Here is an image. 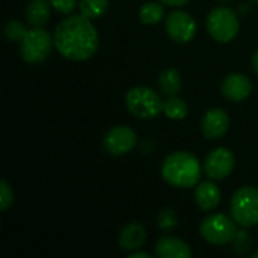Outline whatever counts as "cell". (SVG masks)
<instances>
[{
    "instance_id": "ac0fdd59",
    "label": "cell",
    "mask_w": 258,
    "mask_h": 258,
    "mask_svg": "<svg viewBox=\"0 0 258 258\" xmlns=\"http://www.w3.org/2000/svg\"><path fill=\"white\" fill-rule=\"evenodd\" d=\"M165 17V8H163V3H154V2H148L145 5L141 6L139 9V20L144 23V24H156L159 23L162 18Z\"/></svg>"
},
{
    "instance_id": "3957f363",
    "label": "cell",
    "mask_w": 258,
    "mask_h": 258,
    "mask_svg": "<svg viewBox=\"0 0 258 258\" xmlns=\"http://www.w3.org/2000/svg\"><path fill=\"white\" fill-rule=\"evenodd\" d=\"M160 95L148 86H135L125 95V106L128 112L141 119L156 118L163 112Z\"/></svg>"
},
{
    "instance_id": "4dcf8cb0",
    "label": "cell",
    "mask_w": 258,
    "mask_h": 258,
    "mask_svg": "<svg viewBox=\"0 0 258 258\" xmlns=\"http://www.w3.org/2000/svg\"><path fill=\"white\" fill-rule=\"evenodd\" d=\"M254 2H258V0H254Z\"/></svg>"
},
{
    "instance_id": "6da1fadb",
    "label": "cell",
    "mask_w": 258,
    "mask_h": 258,
    "mask_svg": "<svg viewBox=\"0 0 258 258\" xmlns=\"http://www.w3.org/2000/svg\"><path fill=\"white\" fill-rule=\"evenodd\" d=\"M56 50L70 60H86L98 48V32L85 15H71L62 20L53 35Z\"/></svg>"
},
{
    "instance_id": "5bb4252c",
    "label": "cell",
    "mask_w": 258,
    "mask_h": 258,
    "mask_svg": "<svg viewBox=\"0 0 258 258\" xmlns=\"http://www.w3.org/2000/svg\"><path fill=\"white\" fill-rule=\"evenodd\" d=\"M145 239H147L145 228L138 222H130L121 230L118 242H119V246L122 251L133 252L144 245Z\"/></svg>"
},
{
    "instance_id": "ffe728a7",
    "label": "cell",
    "mask_w": 258,
    "mask_h": 258,
    "mask_svg": "<svg viewBox=\"0 0 258 258\" xmlns=\"http://www.w3.org/2000/svg\"><path fill=\"white\" fill-rule=\"evenodd\" d=\"M187 104L178 98V97H168V100L163 103V113L171 119H183L187 116Z\"/></svg>"
},
{
    "instance_id": "9c48e42d",
    "label": "cell",
    "mask_w": 258,
    "mask_h": 258,
    "mask_svg": "<svg viewBox=\"0 0 258 258\" xmlns=\"http://www.w3.org/2000/svg\"><path fill=\"white\" fill-rule=\"evenodd\" d=\"M234 154L228 148H216L213 150L204 162V172L212 180H224L234 169Z\"/></svg>"
},
{
    "instance_id": "4316f807",
    "label": "cell",
    "mask_w": 258,
    "mask_h": 258,
    "mask_svg": "<svg viewBox=\"0 0 258 258\" xmlns=\"http://www.w3.org/2000/svg\"><path fill=\"white\" fill-rule=\"evenodd\" d=\"M153 255L151 254H148V252H132L130 254V258H151Z\"/></svg>"
},
{
    "instance_id": "cb8c5ba5",
    "label": "cell",
    "mask_w": 258,
    "mask_h": 258,
    "mask_svg": "<svg viewBox=\"0 0 258 258\" xmlns=\"http://www.w3.org/2000/svg\"><path fill=\"white\" fill-rule=\"evenodd\" d=\"M234 243H236V249L239 252H246L252 246V237L246 230H242V231H237V234L234 237Z\"/></svg>"
},
{
    "instance_id": "4fadbf2b",
    "label": "cell",
    "mask_w": 258,
    "mask_h": 258,
    "mask_svg": "<svg viewBox=\"0 0 258 258\" xmlns=\"http://www.w3.org/2000/svg\"><path fill=\"white\" fill-rule=\"evenodd\" d=\"M156 254L160 258H190L192 251L190 246L174 236H163L162 239L157 240L156 246Z\"/></svg>"
},
{
    "instance_id": "7c38bea8",
    "label": "cell",
    "mask_w": 258,
    "mask_h": 258,
    "mask_svg": "<svg viewBox=\"0 0 258 258\" xmlns=\"http://www.w3.org/2000/svg\"><path fill=\"white\" fill-rule=\"evenodd\" d=\"M221 89H222V94L227 100L234 101V103H240L251 95L252 83L246 76L234 73V74H228L224 79Z\"/></svg>"
},
{
    "instance_id": "f1b7e54d",
    "label": "cell",
    "mask_w": 258,
    "mask_h": 258,
    "mask_svg": "<svg viewBox=\"0 0 258 258\" xmlns=\"http://www.w3.org/2000/svg\"><path fill=\"white\" fill-rule=\"evenodd\" d=\"M254 258H258V251H255V252H254Z\"/></svg>"
},
{
    "instance_id": "8992f818",
    "label": "cell",
    "mask_w": 258,
    "mask_h": 258,
    "mask_svg": "<svg viewBox=\"0 0 258 258\" xmlns=\"http://www.w3.org/2000/svg\"><path fill=\"white\" fill-rule=\"evenodd\" d=\"M200 234L201 237L216 246L227 245L234 240L237 234L236 221L230 219L224 213H215L207 216L201 225H200Z\"/></svg>"
},
{
    "instance_id": "277c9868",
    "label": "cell",
    "mask_w": 258,
    "mask_h": 258,
    "mask_svg": "<svg viewBox=\"0 0 258 258\" xmlns=\"http://www.w3.org/2000/svg\"><path fill=\"white\" fill-rule=\"evenodd\" d=\"M206 26L210 36L215 41L227 44L237 36L240 29V21H239V15L231 8L219 6L215 8L207 15Z\"/></svg>"
},
{
    "instance_id": "44dd1931",
    "label": "cell",
    "mask_w": 258,
    "mask_h": 258,
    "mask_svg": "<svg viewBox=\"0 0 258 258\" xmlns=\"http://www.w3.org/2000/svg\"><path fill=\"white\" fill-rule=\"evenodd\" d=\"M157 225L162 231L171 233L178 227V218L177 213L172 209H163L157 215Z\"/></svg>"
},
{
    "instance_id": "f546056e",
    "label": "cell",
    "mask_w": 258,
    "mask_h": 258,
    "mask_svg": "<svg viewBox=\"0 0 258 258\" xmlns=\"http://www.w3.org/2000/svg\"><path fill=\"white\" fill-rule=\"evenodd\" d=\"M222 2H230V0H222Z\"/></svg>"
},
{
    "instance_id": "9a60e30c",
    "label": "cell",
    "mask_w": 258,
    "mask_h": 258,
    "mask_svg": "<svg viewBox=\"0 0 258 258\" xmlns=\"http://www.w3.org/2000/svg\"><path fill=\"white\" fill-rule=\"evenodd\" d=\"M195 203L197 206L204 210L210 212L215 210L221 203V190L212 181H203L195 189Z\"/></svg>"
},
{
    "instance_id": "484cf974",
    "label": "cell",
    "mask_w": 258,
    "mask_h": 258,
    "mask_svg": "<svg viewBox=\"0 0 258 258\" xmlns=\"http://www.w3.org/2000/svg\"><path fill=\"white\" fill-rule=\"evenodd\" d=\"M160 3L163 5H168V6H172V8H178V6H184L189 3V0H159Z\"/></svg>"
},
{
    "instance_id": "603a6c76",
    "label": "cell",
    "mask_w": 258,
    "mask_h": 258,
    "mask_svg": "<svg viewBox=\"0 0 258 258\" xmlns=\"http://www.w3.org/2000/svg\"><path fill=\"white\" fill-rule=\"evenodd\" d=\"M12 203H14V192H12L11 186L5 180H2L0 181V209H2V212L8 210L12 206Z\"/></svg>"
},
{
    "instance_id": "52a82bcc",
    "label": "cell",
    "mask_w": 258,
    "mask_h": 258,
    "mask_svg": "<svg viewBox=\"0 0 258 258\" xmlns=\"http://www.w3.org/2000/svg\"><path fill=\"white\" fill-rule=\"evenodd\" d=\"M53 44L54 41L47 30L33 27L27 30L26 36L20 42L21 57L29 63H41L50 56Z\"/></svg>"
},
{
    "instance_id": "7a4b0ae2",
    "label": "cell",
    "mask_w": 258,
    "mask_h": 258,
    "mask_svg": "<svg viewBox=\"0 0 258 258\" xmlns=\"http://www.w3.org/2000/svg\"><path fill=\"white\" fill-rule=\"evenodd\" d=\"M162 177L174 187H194L201 178L200 160L187 151H174L162 163Z\"/></svg>"
},
{
    "instance_id": "30bf717a",
    "label": "cell",
    "mask_w": 258,
    "mask_h": 258,
    "mask_svg": "<svg viewBox=\"0 0 258 258\" xmlns=\"http://www.w3.org/2000/svg\"><path fill=\"white\" fill-rule=\"evenodd\" d=\"M138 142V136L133 128L127 125H116L109 130L104 136V150L112 156H122L127 154L135 148Z\"/></svg>"
},
{
    "instance_id": "8fae6325",
    "label": "cell",
    "mask_w": 258,
    "mask_h": 258,
    "mask_svg": "<svg viewBox=\"0 0 258 258\" xmlns=\"http://www.w3.org/2000/svg\"><path fill=\"white\" fill-rule=\"evenodd\" d=\"M230 128V118L224 109H210L201 121V132L204 138L215 141L221 139Z\"/></svg>"
},
{
    "instance_id": "2e32d148",
    "label": "cell",
    "mask_w": 258,
    "mask_h": 258,
    "mask_svg": "<svg viewBox=\"0 0 258 258\" xmlns=\"http://www.w3.org/2000/svg\"><path fill=\"white\" fill-rule=\"evenodd\" d=\"M50 0H30L26 8V20L33 27H42L50 18Z\"/></svg>"
},
{
    "instance_id": "83f0119b",
    "label": "cell",
    "mask_w": 258,
    "mask_h": 258,
    "mask_svg": "<svg viewBox=\"0 0 258 258\" xmlns=\"http://www.w3.org/2000/svg\"><path fill=\"white\" fill-rule=\"evenodd\" d=\"M252 68H254V71L258 74V50L254 53V56H252Z\"/></svg>"
},
{
    "instance_id": "ba28073f",
    "label": "cell",
    "mask_w": 258,
    "mask_h": 258,
    "mask_svg": "<svg viewBox=\"0 0 258 258\" xmlns=\"http://www.w3.org/2000/svg\"><path fill=\"white\" fill-rule=\"evenodd\" d=\"M166 33L178 44H187L197 33L195 20L184 11H174L166 17Z\"/></svg>"
},
{
    "instance_id": "5b68a950",
    "label": "cell",
    "mask_w": 258,
    "mask_h": 258,
    "mask_svg": "<svg viewBox=\"0 0 258 258\" xmlns=\"http://www.w3.org/2000/svg\"><path fill=\"white\" fill-rule=\"evenodd\" d=\"M231 216L242 228L258 224V187L243 186L231 198Z\"/></svg>"
},
{
    "instance_id": "e0dca14e",
    "label": "cell",
    "mask_w": 258,
    "mask_h": 258,
    "mask_svg": "<svg viewBox=\"0 0 258 258\" xmlns=\"http://www.w3.org/2000/svg\"><path fill=\"white\" fill-rule=\"evenodd\" d=\"M159 86L162 89V92L168 97H177L183 88V79H181V74L174 70V68H169V70H165L163 73H160L159 76Z\"/></svg>"
},
{
    "instance_id": "d6986e66",
    "label": "cell",
    "mask_w": 258,
    "mask_h": 258,
    "mask_svg": "<svg viewBox=\"0 0 258 258\" xmlns=\"http://www.w3.org/2000/svg\"><path fill=\"white\" fill-rule=\"evenodd\" d=\"M107 8H109V0H80L79 3L80 14L89 20L103 17Z\"/></svg>"
},
{
    "instance_id": "d4e9b609",
    "label": "cell",
    "mask_w": 258,
    "mask_h": 258,
    "mask_svg": "<svg viewBox=\"0 0 258 258\" xmlns=\"http://www.w3.org/2000/svg\"><path fill=\"white\" fill-rule=\"evenodd\" d=\"M50 3L60 14H71L77 6V0H50Z\"/></svg>"
},
{
    "instance_id": "7402d4cb",
    "label": "cell",
    "mask_w": 258,
    "mask_h": 258,
    "mask_svg": "<svg viewBox=\"0 0 258 258\" xmlns=\"http://www.w3.org/2000/svg\"><path fill=\"white\" fill-rule=\"evenodd\" d=\"M26 33H27V30H26V27H24V24L21 21L11 20L5 26V36L12 42H21L23 38L26 36Z\"/></svg>"
}]
</instances>
